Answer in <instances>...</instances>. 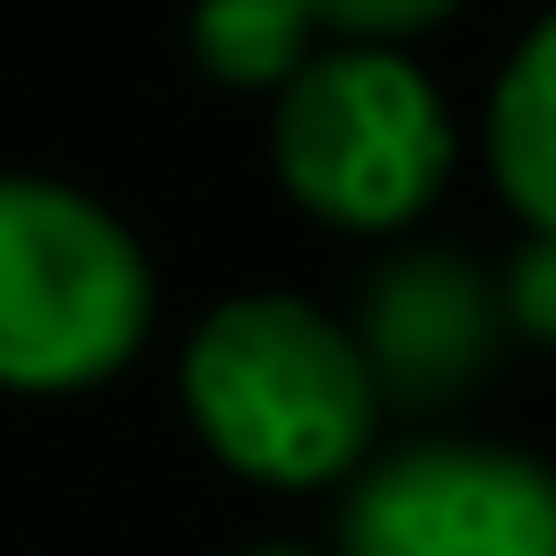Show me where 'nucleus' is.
Listing matches in <instances>:
<instances>
[{
  "instance_id": "1",
  "label": "nucleus",
  "mask_w": 556,
  "mask_h": 556,
  "mask_svg": "<svg viewBox=\"0 0 556 556\" xmlns=\"http://www.w3.org/2000/svg\"><path fill=\"white\" fill-rule=\"evenodd\" d=\"M191 434L252 486H330L365 460L382 374L304 295H226L182 348Z\"/></svg>"
},
{
  "instance_id": "2",
  "label": "nucleus",
  "mask_w": 556,
  "mask_h": 556,
  "mask_svg": "<svg viewBox=\"0 0 556 556\" xmlns=\"http://www.w3.org/2000/svg\"><path fill=\"white\" fill-rule=\"evenodd\" d=\"M139 235L70 182L0 174V391H87L148 339Z\"/></svg>"
},
{
  "instance_id": "3",
  "label": "nucleus",
  "mask_w": 556,
  "mask_h": 556,
  "mask_svg": "<svg viewBox=\"0 0 556 556\" xmlns=\"http://www.w3.org/2000/svg\"><path fill=\"white\" fill-rule=\"evenodd\" d=\"M269 165L304 217L348 235H391L443 191L452 113L391 43H339L278 87Z\"/></svg>"
},
{
  "instance_id": "4",
  "label": "nucleus",
  "mask_w": 556,
  "mask_h": 556,
  "mask_svg": "<svg viewBox=\"0 0 556 556\" xmlns=\"http://www.w3.org/2000/svg\"><path fill=\"white\" fill-rule=\"evenodd\" d=\"M339 556H556V469L504 443H408L356 478Z\"/></svg>"
},
{
  "instance_id": "5",
  "label": "nucleus",
  "mask_w": 556,
  "mask_h": 556,
  "mask_svg": "<svg viewBox=\"0 0 556 556\" xmlns=\"http://www.w3.org/2000/svg\"><path fill=\"white\" fill-rule=\"evenodd\" d=\"M495 348V295L460 252H417L374 278L365 356L391 391H452Z\"/></svg>"
},
{
  "instance_id": "6",
  "label": "nucleus",
  "mask_w": 556,
  "mask_h": 556,
  "mask_svg": "<svg viewBox=\"0 0 556 556\" xmlns=\"http://www.w3.org/2000/svg\"><path fill=\"white\" fill-rule=\"evenodd\" d=\"M486 165L504 208L556 243V9L513 43L495 104H486Z\"/></svg>"
},
{
  "instance_id": "7",
  "label": "nucleus",
  "mask_w": 556,
  "mask_h": 556,
  "mask_svg": "<svg viewBox=\"0 0 556 556\" xmlns=\"http://www.w3.org/2000/svg\"><path fill=\"white\" fill-rule=\"evenodd\" d=\"M321 17L304 0H191V61L217 87H261L278 96L313 61Z\"/></svg>"
},
{
  "instance_id": "8",
  "label": "nucleus",
  "mask_w": 556,
  "mask_h": 556,
  "mask_svg": "<svg viewBox=\"0 0 556 556\" xmlns=\"http://www.w3.org/2000/svg\"><path fill=\"white\" fill-rule=\"evenodd\" d=\"M330 35H348V43H400V35H426V26H443L460 0H304Z\"/></svg>"
},
{
  "instance_id": "9",
  "label": "nucleus",
  "mask_w": 556,
  "mask_h": 556,
  "mask_svg": "<svg viewBox=\"0 0 556 556\" xmlns=\"http://www.w3.org/2000/svg\"><path fill=\"white\" fill-rule=\"evenodd\" d=\"M504 313H513L521 330L556 339V243H547V235H539V243L521 252V269H513V295H504Z\"/></svg>"
},
{
  "instance_id": "10",
  "label": "nucleus",
  "mask_w": 556,
  "mask_h": 556,
  "mask_svg": "<svg viewBox=\"0 0 556 556\" xmlns=\"http://www.w3.org/2000/svg\"><path fill=\"white\" fill-rule=\"evenodd\" d=\"M252 556H304V547H252Z\"/></svg>"
}]
</instances>
